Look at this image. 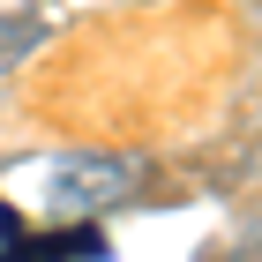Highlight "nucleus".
Listing matches in <instances>:
<instances>
[]
</instances>
